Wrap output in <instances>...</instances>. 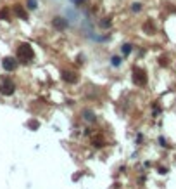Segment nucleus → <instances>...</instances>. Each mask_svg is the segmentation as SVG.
Masks as SVG:
<instances>
[{"instance_id":"11","label":"nucleus","mask_w":176,"mask_h":189,"mask_svg":"<svg viewBox=\"0 0 176 189\" xmlns=\"http://www.w3.org/2000/svg\"><path fill=\"white\" fill-rule=\"evenodd\" d=\"M83 114H85L86 122H95V116H93V113H91L90 109H85V111H83Z\"/></svg>"},{"instance_id":"6","label":"nucleus","mask_w":176,"mask_h":189,"mask_svg":"<svg viewBox=\"0 0 176 189\" xmlns=\"http://www.w3.org/2000/svg\"><path fill=\"white\" fill-rule=\"evenodd\" d=\"M14 14H16L19 19H24V21L28 19V12H26V9H24L21 4H16V5H14Z\"/></svg>"},{"instance_id":"19","label":"nucleus","mask_w":176,"mask_h":189,"mask_svg":"<svg viewBox=\"0 0 176 189\" xmlns=\"http://www.w3.org/2000/svg\"><path fill=\"white\" fill-rule=\"evenodd\" d=\"M85 0H74V4H83Z\"/></svg>"},{"instance_id":"7","label":"nucleus","mask_w":176,"mask_h":189,"mask_svg":"<svg viewBox=\"0 0 176 189\" xmlns=\"http://www.w3.org/2000/svg\"><path fill=\"white\" fill-rule=\"evenodd\" d=\"M62 80L67 82V83H76L78 82V76L73 71H62Z\"/></svg>"},{"instance_id":"5","label":"nucleus","mask_w":176,"mask_h":189,"mask_svg":"<svg viewBox=\"0 0 176 189\" xmlns=\"http://www.w3.org/2000/svg\"><path fill=\"white\" fill-rule=\"evenodd\" d=\"M2 66H4L5 71H14L17 68V59H14V57H5V59L2 61Z\"/></svg>"},{"instance_id":"3","label":"nucleus","mask_w":176,"mask_h":189,"mask_svg":"<svg viewBox=\"0 0 176 189\" xmlns=\"http://www.w3.org/2000/svg\"><path fill=\"white\" fill-rule=\"evenodd\" d=\"M133 82L136 85H145L147 83V73L142 68H135L133 70Z\"/></svg>"},{"instance_id":"17","label":"nucleus","mask_w":176,"mask_h":189,"mask_svg":"<svg viewBox=\"0 0 176 189\" xmlns=\"http://www.w3.org/2000/svg\"><path fill=\"white\" fill-rule=\"evenodd\" d=\"M140 9H142V4H133V11L135 12H138Z\"/></svg>"},{"instance_id":"9","label":"nucleus","mask_w":176,"mask_h":189,"mask_svg":"<svg viewBox=\"0 0 176 189\" xmlns=\"http://www.w3.org/2000/svg\"><path fill=\"white\" fill-rule=\"evenodd\" d=\"M143 30H145V31H147V33H149V35H152V33L155 31V28H154V23H152V21H147V23H145V24H143Z\"/></svg>"},{"instance_id":"16","label":"nucleus","mask_w":176,"mask_h":189,"mask_svg":"<svg viewBox=\"0 0 176 189\" xmlns=\"http://www.w3.org/2000/svg\"><path fill=\"white\" fill-rule=\"evenodd\" d=\"M119 63H121L119 57H112V64H114V66H119Z\"/></svg>"},{"instance_id":"10","label":"nucleus","mask_w":176,"mask_h":189,"mask_svg":"<svg viewBox=\"0 0 176 189\" xmlns=\"http://www.w3.org/2000/svg\"><path fill=\"white\" fill-rule=\"evenodd\" d=\"M104 144H105V142H104V137H102V135L93 137V146H95V147H102Z\"/></svg>"},{"instance_id":"18","label":"nucleus","mask_w":176,"mask_h":189,"mask_svg":"<svg viewBox=\"0 0 176 189\" xmlns=\"http://www.w3.org/2000/svg\"><path fill=\"white\" fill-rule=\"evenodd\" d=\"M160 64H162V66H166V64H167V61H166V57H160Z\"/></svg>"},{"instance_id":"4","label":"nucleus","mask_w":176,"mask_h":189,"mask_svg":"<svg viewBox=\"0 0 176 189\" xmlns=\"http://www.w3.org/2000/svg\"><path fill=\"white\" fill-rule=\"evenodd\" d=\"M52 24H53V28H55L57 31H64V30H67V19H64V17H53Z\"/></svg>"},{"instance_id":"14","label":"nucleus","mask_w":176,"mask_h":189,"mask_svg":"<svg viewBox=\"0 0 176 189\" xmlns=\"http://www.w3.org/2000/svg\"><path fill=\"white\" fill-rule=\"evenodd\" d=\"M131 52V45L129 43H124L123 45V54H129Z\"/></svg>"},{"instance_id":"15","label":"nucleus","mask_w":176,"mask_h":189,"mask_svg":"<svg viewBox=\"0 0 176 189\" xmlns=\"http://www.w3.org/2000/svg\"><path fill=\"white\" fill-rule=\"evenodd\" d=\"M28 5H29V9H36V2H35V0H29Z\"/></svg>"},{"instance_id":"13","label":"nucleus","mask_w":176,"mask_h":189,"mask_svg":"<svg viewBox=\"0 0 176 189\" xmlns=\"http://www.w3.org/2000/svg\"><path fill=\"white\" fill-rule=\"evenodd\" d=\"M111 17H105V19H104V21H100V26L102 28H109V26H111Z\"/></svg>"},{"instance_id":"1","label":"nucleus","mask_w":176,"mask_h":189,"mask_svg":"<svg viewBox=\"0 0 176 189\" xmlns=\"http://www.w3.org/2000/svg\"><path fill=\"white\" fill-rule=\"evenodd\" d=\"M33 57H35V52H33L29 43H21V45L17 47V59L21 61V63H28V61H31Z\"/></svg>"},{"instance_id":"8","label":"nucleus","mask_w":176,"mask_h":189,"mask_svg":"<svg viewBox=\"0 0 176 189\" xmlns=\"http://www.w3.org/2000/svg\"><path fill=\"white\" fill-rule=\"evenodd\" d=\"M0 19H4V21H11V11L4 7V9H0Z\"/></svg>"},{"instance_id":"12","label":"nucleus","mask_w":176,"mask_h":189,"mask_svg":"<svg viewBox=\"0 0 176 189\" xmlns=\"http://www.w3.org/2000/svg\"><path fill=\"white\" fill-rule=\"evenodd\" d=\"M28 127H29L31 130H36L38 127H40V123H38V122H35V120H31V122H28Z\"/></svg>"},{"instance_id":"2","label":"nucleus","mask_w":176,"mask_h":189,"mask_svg":"<svg viewBox=\"0 0 176 189\" xmlns=\"http://www.w3.org/2000/svg\"><path fill=\"white\" fill-rule=\"evenodd\" d=\"M14 90H16V85L12 83V80H9V78H2V80H0V94L12 96Z\"/></svg>"}]
</instances>
